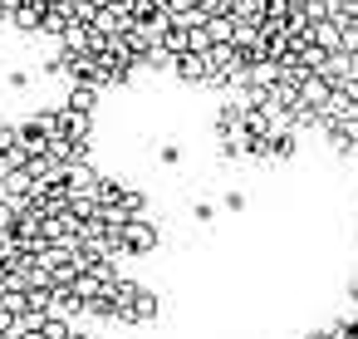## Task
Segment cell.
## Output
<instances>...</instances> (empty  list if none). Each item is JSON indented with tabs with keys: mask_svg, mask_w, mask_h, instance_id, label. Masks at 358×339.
I'll return each mask as SVG.
<instances>
[{
	"mask_svg": "<svg viewBox=\"0 0 358 339\" xmlns=\"http://www.w3.org/2000/svg\"><path fill=\"white\" fill-rule=\"evenodd\" d=\"M245 207H250V202H245V192H241V187H231V192L221 197V212H226V216H245Z\"/></svg>",
	"mask_w": 358,
	"mask_h": 339,
	"instance_id": "7a4b0ae2",
	"label": "cell"
},
{
	"mask_svg": "<svg viewBox=\"0 0 358 339\" xmlns=\"http://www.w3.org/2000/svg\"><path fill=\"white\" fill-rule=\"evenodd\" d=\"M216 216H221V207H216V202H206V197H196V202H192V221H196V226H211Z\"/></svg>",
	"mask_w": 358,
	"mask_h": 339,
	"instance_id": "6da1fadb",
	"label": "cell"
}]
</instances>
